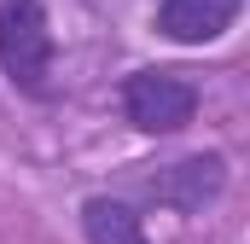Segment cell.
<instances>
[{
	"mask_svg": "<svg viewBox=\"0 0 250 244\" xmlns=\"http://www.w3.org/2000/svg\"><path fill=\"white\" fill-rule=\"evenodd\" d=\"M0 76L23 99H53L59 93V41L47 23L41 0H0Z\"/></svg>",
	"mask_w": 250,
	"mask_h": 244,
	"instance_id": "1",
	"label": "cell"
},
{
	"mask_svg": "<svg viewBox=\"0 0 250 244\" xmlns=\"http://www.w3.org/2000/svg\"><path fill=\"white\" fill-rule=\"evenodd\" d=\"M123 117L140 134H181L198 117V81L181 70H134L123 81Z\"/></svg>",
	"mask_w": 250,
	"mask_h": 244,
	"instance_id": "2",
	"label": "cell"
},
{
	"mask_svg": "<svg viewBox=\"0 0 250 244\" xmlns=\"http://www.w3.org/2000/svg\"><path fill=\"white\" fill-rule=\"evenodd\" d=\"M221 192H227V157L221 151H192V157L163 163L151 175V198L169 203L175 215H204Z\"/></svg>",
	"mask_w": 250,
	"mask_h": 244,
	"instance_id": "3",
	"label": "cell"
},
{
	"mask_svg": "<svg viewBox=\"0 0 250 244\" xmlns=\"http://www.w3.org/2000/svg\"><path fill=\"white\" fill-rule=\"evenodd\" d=\"M239 12H245V0H157L151 29L175 47H209L239 23Z\"/></svg>",
	"mask_w": 250,
	"mask_h": 244,
	"instance_id": "4",
	"label": "cell"
},
{
	"mask_svg": "<svg viewBox=\"0 0 250 244\" xmlns=\"http://www.w3.org/2000/svg\"><path fill=\"white\" fill-rule=\"evenodd\" d=\"M82 239L87 244H151L140 209H134L128 198H111V192L82 198Z\"/></svg>",
	"mask_w": 250,
	"mask_h": 244,
	"instance_id": "5",
	"label": "cell"
}]
</instances>
